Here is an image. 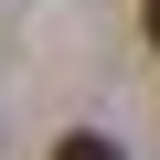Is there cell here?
<instances>
[{"mask_svg":"<svg viewBox=\"0 0 160 160\" xmlns=\"http://www.w3.org/2000/svg\"><path fill=\"white\" fill-rule=\"evenodd\" d=\"M53 160H128V149H118L107 128H64V139H53Z\"/></svg>","mask_w":160,"mask_h":160,"instance_id":"cell-1","label":"cell"},{"mask_svg":"<svg viewBox=\"0 0 160 160\" xmlns=\"http://www.w3.org/2000/svg\"><path fill=\"white\" fill-rule=\"evenodd\" d=\"M139 32H149V43H160V0H139Z\"/></svg>","mask_w":160,"mask_h":160,"instance_id":"cell-2","label":"cell"}]
</instances>
